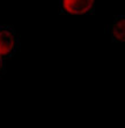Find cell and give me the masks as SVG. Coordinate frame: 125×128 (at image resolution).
Here are the masks:
<instances>
[{"label": "cell", "mask_w": 125, "mask_h": 128, "mask_svg": "<svg viewBox=\"0 0 125 128\" xmlns=\"http://www.w3.org/2000/svg\"><path fill=\"white\" fill-rule=\"evenodd\" d=\"M111 42L123 43L125 40V18L124 15H117L112 23L109 26Z\"/></svg>", "instance_id": "obj_3"}, {"label": "cell", "mask_w": 125, "mask_h": 128, "mask_svg": "<svg viewBox=\"0 0 125 128\" xmlns=\"http://www.w3.org/2000/svg\"><path fill=\"white\" fill-rule=\"evenodd\" d=\"M60 13L65 15L94 14V0H59Z\"/></svg>", "instance_id": "obj_2"}, {"label": "cell", "mask_w": 125, "mask_h": 128, "mask_svg": "<svg viewBox=\"0 0 125 128\" xmlns=\"http://www.w3.org/2000/svg\"><path fill=\"white\" fill-rule=\"evenodd\" d=\"M6 74V61L0 58V78Z\"/></svg>", "instance_id": "obj_4"}, {"label": "cell", "mask_w": 125, "mask_h": 128, "mask_svg": "<svg viewBox=\"0 0 125 128\" xmlns=\"http://www.w3.org/2000/svg\"><path fill=\"white\" fill-rule=\"evenodd\" d=\"M20 50V38L14 27L0 26V58L8 61Z\"/></svg>", "instance_id": "obj_1"}]
</instances>
